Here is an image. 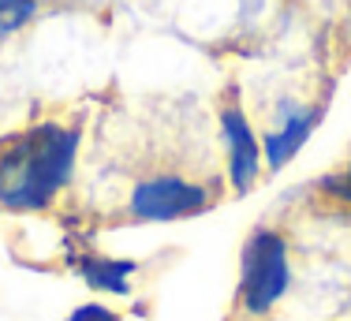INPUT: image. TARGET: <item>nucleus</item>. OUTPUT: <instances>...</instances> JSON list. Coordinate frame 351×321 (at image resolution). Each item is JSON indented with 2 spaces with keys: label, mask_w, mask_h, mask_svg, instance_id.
Returning <instances> with one entry per match:
<instances>
[{
  "label": "nucleus",
  "mask_w": 351,
  "mask_h": 321,
  "mask_svg": "<svg viewBox=\"0 0 351 321\" xmlns=\"http://www.w3.org/2000/svg\"><path fill=\"white\" fill-rule=\"evenodd\" d=\"M38 12V0H0V41L12 38L34 19Z\"/></svg>",
  "instance_id": "obj_7"
},
{
  "label": "nucleus",
  "mask_w": 351,
  "mask_h": 321,
  "mask_svg": "<svg viewBox=\"0 0 351 321\" xmlns=\"http://www.w3.org/2000/svg\"><path fill=\"white\" fill-rule=\"evenodd\" d=\"M322 116H325L322 105H303V101H291V97L280 101L273 128L262 134V160H265V168H269V172L288 168L291 160L299 157V150L311 142V134L317 131Z\"/></svg>",
  "instance_id": "obj_5"
},
{
  "label": "nucleus",
  "mask_w": 351,
  "mask_h": 321,
  "mask_svg": "<svg viewBox=\"0 0 351 321\" xmlns=\"http://www.w3.org/2000/svg\"><path fill=\"white\" fill-rule=\"evenodd\" d=\"M291 243L284 232L258 224L243 239L239 250V284H236V310L247 321H265L291 292Z\"/></svg>",
  "instance_id": "obj_2"
},
{
  "label": "nucleus",
  "mask_w": 351,
  "mask_h": 321,
  "mask_svg": "<svg viewBox=\"0 0 351 321\" xmlns=\"http://www.w3.org/2000/svg\"><path fill=\"white\" fill-rule=\"evenodd\" d=\"M221 142H224V176L236 194H250L254 183L262 180V139H258L254 123L247 120L243 105L228 101L221 108Z\"/></svg>",
  "instance_id": "obj_4"
},
{
  "label": "nucleus",
  "mask_w": 351,
  "mask_h": 321,
  "mask_svg": "<svg viewBox=\"0 0 351 321\" xmlns=\"http://www.w3.org/2000/svg\"><path fill=\"white\" fill-rule=\"evenodd\" d=\"M64 321H128V318H123L116 307H108V302L86 299V302H79V307H75Z\"/></svg>",
  "instance_id": "obj_8"
},
{
  "label": "nucleus",
  "mask_w": 351,
  "mask_h": 321,
  "mask_svg": "<svg viewBox=\"0 0 351 321\" xmlns=\"http://www.w3.org/2000/svg\"><path fill=\"white\" fill-rule=\"evenodd\" d=\"M213 202L217 198L206 183H195L180 172H161V176H146L131 187L128 213L131 221H142V224H172L213 209Z\"/></svg>",
  "instance_id": "obj_3"
},
{
  "label": "nucleus",
  "mask_w": 351,
  "mask_h": 321,
  "mask_svg": "<svg viewBox=\"0 0 351 321\" xmlns=\"http://www.w3.org/2000/svg\"><path fill=\"white\" fill-rule=\"evenodd\" d=\"M82 131L45 120L0 142V209L45 213L75 176Z\"/></svg>",
  "instance_id": "obj_1"
},
{
  "label": "nucleus",
  "mask_w": 351,
  "mask_h": 321,
  "mask_svg": "<svg viewBox=\"0 0 351 321\" xmlns=\"http://www.w3.org/2000/svg\"><path fill=\"white\" fill-rule=\"evenodd\" d=\"M317 187H322V194H329V198H337V202H344V206H351V160H348L344 172L325 176Z\"/></svg>",
  "instance_id": "obj_9"
},
{
  "label": "nucleus",
  "mask_w": 351,
  "mask_h": 321,
  "mask_svg": "<svg viewBox=\"0 0 351 321\" xmlns=\"http://www.w3.org/2000/svg\"><path fill=\"white\" fill-rule=\"evenodd\" d=\"M71 269L90 292L97 295H112V299H131L135 292V276H138V261L131 258H112V254H75Z\"/></svg>",
  "instance_id": "obj_6"
}]
</instances>
